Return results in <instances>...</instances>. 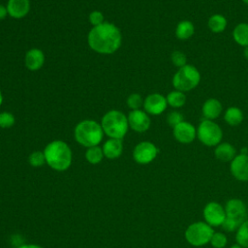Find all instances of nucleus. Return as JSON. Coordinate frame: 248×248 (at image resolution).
I'll return each mask as SVG.
<instances>
[{"label":"nucleus","mask_w":248,"mask_h":248,"mask_svg":"<svg viewBox=\"0 0 248 248\" xmlns=\"http://www.w3.org/2000/svg\"><path fill=\"white\" fill-rule=\"evenodd\" d=\"M87 41L94 51L101 54H111L120 47L122 36L114 24L104 22L90 30Z\"/></svg>","instance_id":"obj_1"},{"label":"nucleus","mask_w":248,"mask_h":248,"mask_svg":"<svg viewBox=\"0 0 248 248\" xmlns=\"http://www.w3.org/2000/svg\"><path fill=\"white\" fill-rule=\"evenodd\" d=\"M46 163L52 170L64 171L72 164L73 155L70 146L63 140H53L49 142L44 150Z\"/></svg>","instance_id":"obj_2"},{"label":"nucleus","mask_w":248,"mask_h":248,"mask_svg":"<svg viewBox=\"0 0 248 248\" xmlns=\"http://www.w3.org/2000/svg\"><path fill=\"white\" fill-rule=\"evenodd\" d=\"M76 140L85 147L98 145L104 136L101 124L94 120H83L79 122L74 131Z\"/></svg>","instance_id":"obj_3"},{"label":"nucleus","mask_w":248,"mask_h":248,"mask_svg":"<svg viewBox=\"0 0 248 248\" xmlns=\"http://www.w3.org/2000/svg\"><path fill=\"white\" fill-rule=\"evenodd\" d=\"M101 126L104 133L110 139L122 140L128 132V118L123 112L112 109L102 117Z\"/></svg>","instance_id":"obj_4"},{"label":"nucleus","mask_w":248,"mask_h":248,"mask_svg":"<svg viewBox=\"0 0 248 248\" xmlns=\"http://www.w3.org/2000/svg\"><path fill=\"white\" fill-rule=\"evenodd\" d=\"M226 219L222 224V228L228 232H236L239 226L247 220V206L240 199H231L225 205Z\"/></svg>","instance_id":"obj_5"},{"label":"nucleus","mask_w":248,"mask_h":248,"mask_svg":"<svg viewBox=\"0 0 248 248\" xmlns=\"http://www.w3.org/2000/svg\"><path fill=\"white\" fill-rule=\"evenodd\" d=\"M201 81V74L198 69L190 64L178 68L172 78L173 87L181 92H188L196 88Z\"/></svg>","instance_id":"obj_6"},{"label":"nucleus","mask_w":248,"mask_h":248,"mask_svg":"<svg viewBox=\"0 0 248 248\" xmlns=\"http://www.w3.org/2000/svg\"><path fill=\"white\" fill-rule=\"evenodd\" d=\"M214 230L205 222L198 221L190 224L184 233L186 241L192 246L200 247L210 242Z\"/></svg>","instance_id":"obj_7"},{"label":"nucleus","mask_w":248,"mask_h":248,"mask_svg":"<svg viewBox=\"0 0 248 248\" xmlns=\"http://www.w3.org/2000/svg\"><path fill=\"white\" fill-rule=\"evenodd\" d=\"M197 137L202 144L206 146H216L222 140L223 132L217 123L212 120L204 119L200 123L197 129Z\"/></svg>","instance_id":"obj_8"},{"label":"nucleus","mask_w":248,"mask_h":248,"mask_svg":"<svg viewBox=\"0 0 248 248\" xmlns=\"http://www.w3.org/2000/svg\"><path fill=\"white\" fill-rule=\"evenodd\" d=\"M157 146L150 141H141L138 143L133 150V159L140 165L151 163L158 155Z\"/></svg>","instance_id":"obj_9"},{"label":"nucleus","mask_w":248,"mask_h":248,"mask_svg":"<svg viewBox=\"0 0 248 248\" xmlns=\"http://www.w3.org/2000/svg\"><path fill=\"white\" fill-rule=\"evenodd\" d=\"M202 214H203L204 222L207 223L212 228L222 226L223 222L226 219L225 207H223L217 202H207L203 208Z\"/></svg>","instance_id":"obj_10"},{"label":"nucleus","mask_w":248,"mask_h":248,"mask_svg":"<svg viewBox=\"0 0 248 248\" xmlns=\"http://www.w3.org/2000/svg\"><path fill=\"white\" fill-rule=\"evenodd\" d=\"M127 118H128L129 127L138 133H142L147 131L151 124V121L147 112L141 109L131 110Z\"/></svg>","instance_id":"obj_11"},{"label":"nucleus","mask_w":248,"mask_h":248,"mask_svg":"<svg viewBox=\"0 0 248 248\" xmlns=\"http://www.w3.org/2000/svg\"><path fill=\"white\" fill-rule=\"evenodd\" d=\"M231 173L238 181H248V154L236 155L230 165Z\"/></svg>","instance_id":"obj_12"},{"label":"nucleus","mask_w":248,"mask_h":248,"mask_svg":"<svg viewBox=\"0 0 248 248\" xmlns=\"http://www.w3.org/2000/svg\"><path fill=\"white\" fill-rule=\"evenodd\" d=\"M168 103L166 97L159 93L148 95L143 101V108L145 112L151 115H159L167 108Z\"/></svg>","instance_id":"obj_13"},{"label":"nucleus","mask_w":248,"mask_h":248,"mask_svg":"<svg viewBox=\"0 0 248 248\" xmlns=\"http://www.w3.org/2000/svg\"><path fill=\"white\" fill-rule=\"evenodd\" d=\"M173 137L180 143H191L197 137L196 128L189 122L182 121L173 127Z\"/></svg>","instance_id":"obj_14"},{"label":"nucleus","mask_w":248,"mask_h":248,"mask_svg":"<svg viewBox=\"0 0 248 248\" xmlns=\"http://www.w3.org/2000/svg\"><path fill=\"white\" fill-rule=\"evenodd\" d=\"M8 15L14 18L19 19L24 17L30 10L29 0H8L7 3Z\"/></svg>","instance_id":"obj_15"},{"label":"nucleus","mask_w":248,"mask_h":248,"mask_svg":"<svg viewBox=\"0 0 248 248\" xmlns=\"http://www.w3.org/2000/svg\"><path fill=\"white\" fill-rule=\"evenodd\" d=\"M45 62V55L43 51L39 48L29 49L24 58V63L27 69L30 71H37L42 68Z\"/></svg>","instance_id":"obj_16"},{"label":"nucleus","mask_w":248,"mask_h":248,"mask_svg":"<svg viewBox=\"0 0 248 248\" xmlns=\"http://www.w3.org/2000/svg\"><path fill=\"white\" fill-rule=\"evenodd\" d=\"M222 109L223 108L220 101L215 98H210L203 103L202 108V112L205 119L213 120L221 114Z\"/></svg>","instance_id":"obj_17"},{"label":"nucleus","mask_w":248,"mask_h":248,"mask_svg":"<svg viewBox=\"0 0 248 248\" xmlns=\"http://www.w3.org/2000/svg\"><path fill=\"white\" fill-rule=\"evenodd\" d=\"M104 156L108 159H116L121 156L123 151V144L121 140L118 139H109L108 140L103 147Z\"/></svg>","instance_id":"obj_18"},{"label":"nucleus","mask_w":248,"mask_h":248,"mask_svg":"<svg viewBox=\"0 0 248 248\" xmlns=\"http://www.w3.org/2000/svg\"><path fill=\"white\" fill-rule=\"evenodd\" d=\"M214 156L221 162H232L236 156V150L229 142H220L214 149Z\"/></svg>","instance_id":"obj_19"},{"label":"nucleus","mask_w":248,"mask_h":248,"mask_svg":"<svg viewBox=\"0 0 248 248\" xmlns=\"http://www.w3.org/2000/svg\"><path fill=\"white\" fill-rule=\"evenodd\" d=\"M194 24L189 20L180 21L175 28V36L179 40H187L194 35Z\"/></svg>","instance_id":"obj_20"},{"label":"nucleus","mask_w":248,"mask_h":248,"mask_svg":"<svg viewBox=\"0 0 248 248\" xmlns=\"http://www.w3.org/2000/svg\"><path fill=\"white\" fill-rule=\"evenodd\" d=\"M232 37L239 46H248V23L237 24L232 31Z\"/></svg>","instance_id":"obj_21"},{"label":"nucleus","mask_w":248,"mask_h":248,"mask_svg":"<svg viewBox=\"0 0 248 248\" xmlns=\"http://www.w3.org/2000/svg\"><path fill=\"white\" fill-rule=\"evenodd\" d=\"M224 119L230 126H237L243 120V112L236 107H231L226 110Z\"/></svg>","instance_id":"obj_22"},{"label":"nucleus","mask_w":248,"mask_h":248,"mask_svg":"<svg viewBox=\"0 0 248 248\" xmlns=\"http://www.w3.org/2000/svg\"><path fill=\"white\" fill-rule=\"evenodd\" d=\"M208 28L214 33H221L227 27V19L224 16L216 14L209 17L207 21Z\"/></svg>","instance_id":"obj_23"},{"label":"nucleus","mask_w":248,"mask_h":248,"mask_svg":"<svg viewBox=\"0 0 248 248\" xmlns=\"http://www.w3.org/2000/svg\"><path fill=\"white\" fill-rule=\"evenodd\" d=\"M166 99H167L168 105H170V107L175 108L183 107L186 103V96H185L184 92H181V91H178V90H174V91L170 92L167 95Z\"/></svg>","instance_id":"obj_24"},{"label":"nucleus","mask_w":248,"mask_h":248,"mask_svg":"<svg viewBox=\"0 0 248 248\" xmlns=\"http://www.w3.org/2000/svg\"><path fill=\"white\" fill-rule=\"evenodd\" d=\"M103 158H104L103 149L101 147H99L98 145L91 146L86 149L85 159L88 163H90L92 165H97L103 160Z\"/></svg>","instance_id":"obj_25"},{"label":"nucleus","mask_w":248,"mask_h":248,"mask_svg":"<svg viewBox=\"0 0 248 248\" xmlns=\"http://www.w3.org/2000/svg\"><path fill=\"white\" fill-rule=\"evenodd\" d=\"M235 240L236 243L243 248H248V219L245 220L236 230Z\"/></svg>","instance_id":"obj_26"},{"label":"nucleus","mask_w":248,"mask_h":248,"mask_svg":"<svg viewBox=\"0 0 248 248\" xmlns=\"http://www.w3.org/2000/svg\"><path fill=\"white\" fill-rule=\"evenodd\" d=\"M227 242H228V238L225 233L214 232L209 243L214 248H224L227 245Z\"/></svg>","instance_id":"obj_27"},{"label":"nucleus","mask_w":248,"mask_h":248,"mask_svg":"<svg viewBox=\"0 0 248 248\" xmlns=\"http://www.w3.org/2000/svg\"><path fill=\"white\" fill-rule=\"evenodd\" d=\"M28 162L34 168L43 166L46 163V158H45L44 152H42V151L32 152L28 157Z\"/></svg>","instance_id":"obj_28"},{"label":"nucleus","mask_w":248,"mask_h":248,"mask_svg":"<svg viewBox=\"0 0 248 248\" xmlns=\"http://www.w3.org/2000/svg\"><path fill=\"white\" fill-rule=\"evenodd\" d=\"M170 59H171L172 64L174 66H176L177 68H181V67H183V66H185L187 64V57L180 50L172 51L171 55H170Z\"/></svg>","instance_id":"obj_29"},{"label":"nucleus","mask_w":248,"mask_h":248,"mask_svg":"<svg viewBox=\"0 0 248 248\" xmlns=\"http://www.w3.org/2000/svg\"><path fill=\"white\" fill-rule=\"evenodd\" d=\"M127 106L132 109H140L141 106H143V101L142 98L140 94L138 93H133L131 94L128 99H127Z\"/></svg>","instance_id":"obj_30"},{"label":"nucleus","mask_w":248,"mask_h":248,"mask_svg":"<svg viewBox=\"0 0 248 248\" xmlns=\"http://www.w3.org/2000/svg\"><path fill=\"white\" fill-rule=\"evenodd\" d=\"M15 124V116L8 112V111H3L0 112V128H10Z\"/></svg>","instance_id":"obj_31"},{"label":"nucleus","mask_w":248,"mask_h":248,"mask_svg":"<svg viewBox=\"0 0 248 248\" xmlns=\"http://www.w3.org/2000/svg\"><path fill=\"white\" fill-rule=\"evenodd\" d=\"M182 121H184V120H183V115H182L180 112L176 111V110L170 111V112L167 115V122H168V124H169L170 126H171L172 128H173L174 126H176L177 124L181 123Z\"/></svg>","instance_id":"obj_32"},{"label":"nucleus","mask_w":248,"mask_h":248,"mask_svg":"<svg viewBox=\"0 0 248 248\" xmlns=\"http://www.w3.org/2000/svg\"><path fill=\"white\" fill-rule=\"evenodd\" d=\"M89 21L93 26H98L104 23V15L99 11H93L89 15Z\"/></svg>","instance_id":"obj_33"},{"label":"nucleus","mask_w":248,"mask_h":248,"mask_svg":"<svg viewBox=\"0 0 248 248\" xmlns=\"http://www.w3.org/2000/svg\"><path fill=\"white\" fill-rule=\"evenodd\" d=\"M8 15V11H7V8L3 5L0 4V20L4 19L6 17V16Z\"/></svg>","instance_id":"obj_34"},{"label":"nucleus","mask_w":248,"mask_h":248,"mask_svg":"<svg viewBox=\"0 0 248 248\" xmlns=\"http://www.w3.org/2000/svg\"><path fill=\"white\" fill-rule=\"evenodd\" d=\"M18 248H44L38 244H23L21 246H19Z\"/></svg>","instance_id":"obj_35"},{"label":"nucleus","mask_w":248,"mask_h":248,"mask_svg":"<svg viewBox=\"0 0 248 248\" xmlns=\"http://www.w3.org/2000/svg\"><path fill=\"white\" fill-rule=\"evenodd\" d=\"M243 55H244V57L248 60V46H246V47H244V50H243Z\"/></svg>","instance_id":"obj_36"},{"label":"nucleus","mask_w":248,"mask_h":248,"mask_svg":"<svg viewBox=\"0 0 248 248\" xmlns=\"http://www.w3.org/2000/svg\"><path fill=\"white\" fill-rule=\"evenodd\" d=\"M230 248H243V247H242V246H240L239 244H237V243H236V244H233V245H232Z\"/></svg>","instance_id":"obj_37"},{"label":"nucleus","mask_w":248,"mask_h":248,"mask_svg":"<svg viewBox=\"0 0 248 248\" xmlns=\"http://www.w3.org/2000/svg\"><path fill=\"white\" fill-rule=\"evenodd\" d=\"M2 102H3V96H2V93H1V90H0V106L2 105Z\"/></svg>","instance_id":"obj_38"},{"label":"nucleus","mask_w":248,"mask_h":248,"mask_svg":"<svg viewBox=\"0 0 248 248\" xmlns=\"http://www.w3.org/2000/svg\"><path fill=\"white\" fill-rule=\"evenodd\" d=\"M246 5H248V0H242Z\"/></svg>","instance_id":"obj_39"}]
</instances>
